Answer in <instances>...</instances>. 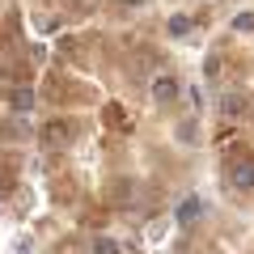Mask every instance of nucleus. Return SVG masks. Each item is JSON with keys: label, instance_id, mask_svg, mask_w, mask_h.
<instances>
[{"label": "nucleus", "instance_id": "nucleus-1", "mask_svg": "<svg viewBox=\"0 0 254 254\" xmlns=\"http://www.w3.org/2000/svg\"><path fill=\"white\" fill-rule=\"evenodd\" d=\"M229 182H233V187H242V190H250V187H254V161L233 157V161H229Z\"/></svg>", "mask_w": 254, "mask_h": 254}, {"label": "nucleus", "instance_id": "nucleus-2", "mask_svg": "<svg viewBox=\"0 0 254 254\" xmlns=\"http://www.w3.org/2000/svg\"><path fill=\"white\" fill-rule=\"evenodd\" d=\"M220 110H225V115H246V110H250V93L225 89V93H220Z\"/></svg>", "mask_w": 254, "mask_h": 254}, {"label": "nucleus", "instance_id": "nucleus-3", "mask_svg": "<svg viewBox=\"0 0 254 254\" xmlns=\"http://www.w3.org/2000/svg\"><path fill=\"white\" fill-rule=\"evenodd\" d=\"M72 136H76V127H72V123H60V119L43 127V140H47V144H68Z\"/></svg>", "mask_w": 254, "mask_h": 254}, {"label": "nucleus", "instance_id": "nucleus-4", "mask_svg": "<svg viewBox=\"0 0 254 254\" xmlns=\"http://www.w3.org/2000/svg\"><path fill=\"white\" fill-rule=\"evenodd\" d=\"M199 216H203V199H199V195H190V199H182V203H178V225H182V229L195 225Z\"/></svg>", "mask_w": 254, "mask_h": 254}, {"label": "nucleus", "instance_id": "nucleus-5", "mask_svg": "<svg viewBox=\"0 0 254 254\" xmlns=\"http://www.w3.org/2000/svg\"><path fill=\"white\" fill-rule=\"evenodd\" d=\"M153 98H157V102H174V98H178L174 76H157V81H153Z\"/></svg>", "mask_w": 254, "mask_h": 254}, {"label": "nucleus", "instance_id": "nucleus-6", "mask_svg": "<svg viewBox=\"0 0 254 254\" xmlns=\"http://www.w3.org/2000/svg\"><path fill=\"white\" fill-rule=\"evenodd\" d=\"M9 102H13V110H21V115H26V110L34 106V93H30V89H21V85H17V89L9 93Z\"/></svg>", "mask_w": 254, "mask_h": 254}, {"label": "nucleus", "instance_id": "nucleus-7", "mask_svg": "<svg viewBox=\"0 0 254 254\" xmlns=\"http://www.w3.org/2000/svg\"><path fill=\"white\" fill-rule=\"evenodd\" d=\"M182 34H190V17H187V13L170 17V38H182Z\"/></svg>", "mask_w": 254, "mask_h": 254}, {"label": "nucleus", "instance_id": "nucleus-8", "mask_svg": "<svg viewBox=\"0 0 254 254\" xmlns=\"http://www.w3.org/2000/svg\"><path fill=\"white\" fill-rule=\"evenodd\" d=\"M89 254H119V242H110V237H93Z\"/></svg>", "mask_w": 254, "mask_h": 254}, {"label": "nucleus", "instance_id": "nucleus-9", "mask_svg": "<svg viewBox=\"0 0 254 254\" xmlns=\"http://www.w3.org/2000/svg\"><path fill=\"white\" fill-rule=\"evenodd\" d=\"M233 30H254V13H237V17H233Z\"/></svg>", "mask_w": 254, "mask_h": 254}, {"label": "nucleus", "instance_id": "nucleus-10", "mask_svg": "<svg viewBox=\"0 0 254 254\" xmlns=\"http://www.w3.org/2000/svg\"><path fill=\"white\" fill-rule=\"evenodd\" d=\"M123 4H127V9H140V4H144V0H123Z\"/></svg>", "mask_w": 254, "mask_h": 254}]
</instances>
